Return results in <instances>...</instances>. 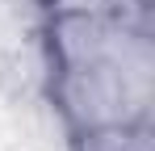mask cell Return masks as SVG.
<instances>
[{"label": "cell", "mask_w": 155, "mask_h": 151, "mask_svg": "<svg viewBox=\"0 0 155 151\" xmlns=\"http://www.w3.org/2000/svg\"><path fill=\"white\" fill-rule=\"evenodd\" d=\"M54 17H101L109 0H46Z\"/></svg>", "instance_id": "obj_1"}]
</instances>
